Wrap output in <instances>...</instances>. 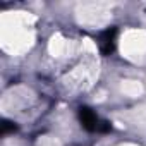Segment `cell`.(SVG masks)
Returning <instances> with one entry per match:
<instances>
[{"label": "cell", "mask_w": 146, "mask_h": 146, "mask_svg": "<svg viewBox=\"0 0 146 146\" xmlns=\"http://www.w3.org/2000/svg\"><path fill=\"white\" fill-rule=\"evenodd\" d=\"M14 129H16V125H14V124L11 125V122H7V120L2 124V134H7L9 131H14Z\"/></svg>", "instance_id": "3957f363"}, {"label": "cell", "mask_w": 146, "mask_h": 146, "mask_svg": "<svg viewBox=\"0 0 146 146\" xmlns=\"http://www.w3.org/2000/svg\"><path fill=\"white\" fill-rule=\"evenodd\" d=\"M115 36H117V29L115 28H110V29H107V31H103L100 35L98 45H100L102 53L108 55V53L113 52V48H115Z\"/></svg>", "instance_id": "7a4b0ae2"}, {"label": "cell", "mask_w": 146, "mask_h": 146, "mask_svg": "<svg viewBox=\"0 0 146 146\" xmlns=\"http://www.w3.org/2000/svg\"><path fill=\"white\" fill-rule=\"evenodd\" d=\"M79 120H81V125L84 129L91 131V132H95V131L96 132H107V131H110V124L105 122V120H100L98 115L91 108H88V107H81L79 108Z\"/></svg>", "instance_id": "6da1fadb"}]
</instances>
